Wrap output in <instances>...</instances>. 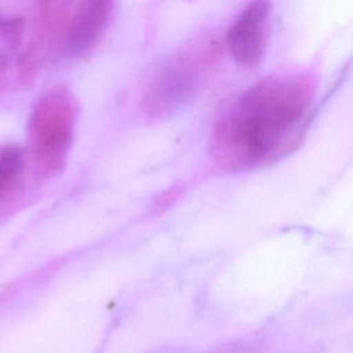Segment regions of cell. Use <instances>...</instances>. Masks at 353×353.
Returning <instances> with one entry per match:
<instances>
[{
  "label": "cell",
  "instance_id": "obj_3",
  "mask_svg": "<svg viewBox=\"0 0 353 353\" xmlns=\"http://www.w3.org/2000/svg\"><path fill=\"white\" fill-rule=\"evenodd\" d=\"M74 128L70 99L65 94L48 97L33 121V150L40 168L52 174L62 168L68 157Z\"/></svg>",
  "mask_w": 353,
  "mask_h": 353
},
{
  "label": "cell",
  "instance_id": "obj_1",
  "mask_svg": "<svg viewBox=\"0 0 353 353\" xmlns=\"http://www.w3.org/2000/svg\"><path fill=\"white\" fill-rule=\"evenodd\" d=\"M316 87L306 76L261 80L236 95L215 120L210 152L226 171L270 165L290 154L312 120Z\"/></svg>",
  "mask_w": 353,
  "mask_h": 353
},
{
  "label": "cell",
  "instance_id": "obj_2",
  "mask_svg": "<svg viewBox=\"0 0 353 353\" xmlns=\"http://www.w3.org/2000/svg\"><path fill=\"white\" fill-rule=\"evenodd\" d=\"M208 54H179L165 62L150 79L143 106L153 116H164L183 106L200 87Z\"/></svg>",
  "mask_w": 353,
  "mask_h": 353
},
{
  "label": "cell",
  "instance_id": "obj_7",
  "mask_svg": "<svg viewBox=\"0 0 353 353\" xmlns=\"http://www.w3.org/2000/svg\"><path fill=\"white\" fill-rule=\"evenodd\" d=\"M23 21L0 15V69L4 68L21 46Z\"/></svg>",
  "mask_w": 353,
  "mask_h": 353
},
{
  "label": "cell",
  "instance_id": "obj_4",
  "mask_svg": "<svg viewBox=\"0 0 353 353\" xmlns=\"http://www.w3.org/2000/svg\"><path fill=\"white\" fill-rule=\"evenodd\" d=\"M269 17V0H250L230 25L226 46L237 65L252 68L262 61L268 41Z\"/></svg>",
  "mask_w": 353,
  "mask_h": 353
},
{
  "label": "cell",
  "instance_id": "obj_6",
  "mask_svg": "<svg viewBox=\"0 0 353 353\" xmlns=\"http://www.w3.org/2000/svg\"><path fill=\"white\" fill-rule=\"evenodd\" d=\"M25 168L23 153L17 146L0 149V200L12 194L22 182Z\"/></svg>",
  "mask_w": 353,
  "mask_h": 353
},
{
  "label": "cell",
  "instance_id": "obj_5",
  "mask_svg": "<svg viewBox=\"0 0 353 353\" xmlns=\"http://www.w3.org/2000/svg\"><path fill=\"white\" fill-rule=\"evenodd\" d=\"M114 8V0H80L68 32L65 47L70 57L92 51L106 32Z\"/></svg>",
  "mask_w": 353,
  "mask_h": 353
}]
</instances>
